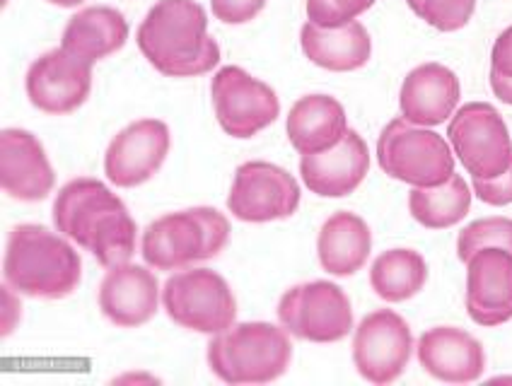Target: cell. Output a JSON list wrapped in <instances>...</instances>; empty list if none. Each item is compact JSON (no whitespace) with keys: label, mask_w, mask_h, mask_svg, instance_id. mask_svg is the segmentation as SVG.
<instances>
[{"label":"cell","mask_w":512,"mask_h":386,"mask_svg":"<svg viewBox=\"0 0 512 386\" xmlns=\"http://www.w3.org/2000/svg\"><path fill=\"white\" fill-rule=\"evenodd\" d=\"M128 42V22L119 10L107 5H90L75 13L63 29L61 46L71 54L97 63L124 49Z\"/></svg>","instance_id":"cb8c5ba5"},{"label":"cell","mask_w":512,"mask_h":386,"mask_svg":"<svg viewBox=\"0 0 512 386\" xmlns=\"http://www.w3.org/2000/svg\"><path fill=\"white\" fill-rule=\"evenodd\" d=\"M288 140L300 155H317L341 143L348 133L346 109L331 95H305L293 104L285 119Z\"/></svg>","instance_id":"44dd1931"},{"label":"cell","mask_w":512,"mask_h":386,"mask_svg":"<svg viewBox=\"0 0 512 386\" xmlns=\"http://www.w3.org/2000/svg\"><path fill=\"white\" fill-rule=\"evenodd\" d=\"M491 73L500 78H512V27L500 32L491 51Z\"/></svg>","instance_id":"1f68e13d"},{"label":"cell","mask_w":512,"mask_h":386,"mask_svg":"<svg viewBox=\"0 0 512 386\" xmlns=\"http://www.w3.org/2000/svg\"><path fill=\"white\" fill-rule=\"evenodd\" d=\"M476 10V0H423L421 20L438 32H457L467 27Z\"/></svg>","instance_id":"f1b7e54d"},{"label":"cell","mask_w":512,"mask_h":386,"mask_svg":"<svg viewBox=\"0 0 512 386\" xmlns=\"http://www.w3.org/2000/svg\"><path fill=\"white\" fill-rule=\"evenodd\" d=\"M467 314L486 329L512 319V251L484 247L467 261Z\"/></svg>","instance_id":"9a60e30c"},{"label":"cell","mask_w":512,"mask_h":386,"mask_svg":"<svg viewBox=\"0 0 512 386\" xmlns=\"http://www.w3.org/2000/svg\"><path fill=\"white\" fill-rule=\"evenodd\" d=\"M54 227L80 249L90 251L102 268H116L136 254L138 225L126 203L100 179L80 177L56 193Z\"/></svg>","instance_id":"6da1fadb"},{"label":"cell","mask_w":512,"mask_h":386,"mask_svg":"<svg viewBox=\"0 0 512 386\" xmlns=\"http://www.w3.org/2000/svg\"><path fill=\"white\" fill-rule=\"evenodd\" d=\"M141 54L167 78H196L220 63L208 17L196 0H157L136 32Z\"/></svg>","instance_id":"7a4b0ae2"},{"label":"cell","mask_w":512,"mask_h":386,"mask_svg":"<svg viewBox=\"0 0 512 386\" xmlns=\"http://www.w3.org/2000/svg\"><path fill=\"white\" fill-rule=\"evenodd\" d=\"M25 90L32 107L51 116L73 114L92 92V63L61 49L46 51L27 70Z\"/></svg>","instance_id":"4fadbf2b"},{"label":"cell","mask_w":512,"mask_h":386,"mask_svg":"<svg viewBox=\"0 0 512 386\" xmlns=\"http://www.w3.org/2000/svg\"><path fill=\"white\" fill-rule=\"evenodd\" d=\"M484 247H503L512 251V218H481L469 222L457 237V259L467 263Z\"/></svg>","instance_id":"4316f807"},{"label":"cell","mask_w":512,"mask_h":386,"mask_svg":"<svg viewBox=\"0 0 512 386\" xmlns=\"http://www.w3.org/2000/svg\"><path fill=\"white\" fill-rule=\"evenodd\" d=\"M3 276L20 295L63 300L80 285L83 261L68 237L44 225H17L5 249Z\"/></svg>","instance_id":"3957f363"},{"label":"cell","mask_w":512,"mask_h":386,"mask_svg":"<svg viewBox=\"0 0 512 386\" xmlns=\"http://www.w3.org/2000/svg\"><path fill=\"white\" fill-rule=\"evenodd\" d=\"M416 355L430 377L445 384H471L486 370L484 345L457 326H435L418 338Z\"/></svg>","instance_id":"d6986e66"},{"label":"cell","mask_w":512,"mask_h":386,"mask_svg":"<svg viewBox=\"0 0 512 386\" xmlns=\"http://www.w3.org/2000/svg\"><path fill=\"white\" fill-rule=\"evenodd\" d=\"M377 162L387 177L404 181L411 189H430L452 179L455 152L445 138L406 119L384 126L377 140Z\"/></svg>","instance_id":"8992f818"},{"label":"cell","mask_w":512,"mask_h":386,"mask_svg":"<svg viewBox=\"0 0 512 386\" xmlns=\"http://www.w3.org/2000/svg\"><path fill=\"white\" fill-rule=\"evenodd\" d=\"M370 225L351 210H339L324 220L317 235V259L322 271L334 278H351L370 259Z\"/></svg>","instance_id":"7402d4cb"},{"label":"cell","mask_w":512,"mask_h":386,"mask_svg":"<svg viewBox=\"0 0 512 386\" xmlns=\"http://www.w3.org/2000/svg\"><path fill=\"white\" fill-rule=\"evenodd\" d=\"M10 314H13L15 319H20V300H17L15 295H10V285L5 283L3 285V336H10V331H13V326H10Z\"/></svg>","instance_id":"d6a6232c"},{"label":"cell","mask_w":512,"mask_h":386,"mask_svg":"<svg viewBox=\"0 0 512 386\" xmlns=\"http://www.w3.org/2000/svg\"><path fill=\"white\" fill-rule=\"evenodd\" d=\"M230 242V220L211 206L174 210L143 232L141 256L155 271H184L211 261Z\"/></svg>","instance_id":"5b68a950"},{"label":"cell","mask_w":512,"mask_h":386,"mask_svg":"<svg viewBox=\"0 0 512 386\" xmlns=\"http://www.w3.org/2000/svg\"><path fill=\"white\" fill-rule=\"evenodd\" d=\"M474 191L459 174H452L450 181L430 189L409 191V213L411 218L426 230H447L455 227L469 215Z\"/></svg>","instance_id":"484cf974"},{"label":"cell","mask_w":512,"mask_h":386,"mask_svg":"<svg viewBox=\"0 0 512 386\" xmlns=\"http://www.w3.org/2000/svg\"><path fill=\"white\" fill-rule=\"evenodd\" d=\"M413 353L411 326L394 309H377L353 329V365L365 382L387 386L404 374Z\"/></svg>","instance_id":"8fae6325"},{"label":"cell","mask_w":512,"mask_h":386,"mask_svg":"<svg viewBox=\"0 0 512 386\" xmlns=\"http://www.w3.org/2000/svg\"><path fill=\"white\" fill-rule=\"evenodd\" d=\"M491 90L500 102L512 107V78H500V75L491 73Z\"/></svg>","instance_id":"836d02e7"},{"label":"cell","mask_w":512,"mask_h":386,"mask_svg":"<svg viewBox=\"0 0 512 386\" xmlns=\"http://www.w3.org/2000/svg\"><path fill=\"white\" fill-rule=\"evenodd\" d=\"M293 343L283 326L266 321L232 324L208 343V367L230 386L269 384L288 372Z\"/></svg>","instance_id":"277c9868"},{"label":"cell","mask_w":512,"mask_h":386,"mask_svg":"<svg viewBox=\"0 0 512 386\" xmlns=\"http://www.w3.org/2000/svg\"><path fill=\"white\" fill-rule=\"evenodd\" d=\"M406 5H409V8L413 10V13L421 15V5H423V0H406Z\"/></svg>","instance_id":"8d00e7d4"},{"label":"cell","mask_w":512,"mask_h":386,"mask_svg":"<svg viewBox=\"0 0 512 386\" xmlns=\"http://www.w3.org/2000/svg\"><path fill=\"white\" fill-rule=\"evenodd\" d=\"M447 143L471 179H496L512 162V138L500 111L488 102H469L452 114Z\"/></svg>","instance_id":"ba28073f"},{"label":"cell","mask_w":512,"mask_h":386,"mask_svg":"<svg viewBox=\"0 0 512 386\" xmlns=\"http://www.w3.org/2000/svg\"><path fill=\"white\" fill-rule=\"evenodd\" d=\"M211 99L218 126L230 138H254L281 116L276 92L240 66H225L213 75Z\"/></svg>","instance_id":"30bf717a"},{"label":"cell","mask_w":512,"mask_h":386,"mask_svg":"<svg viewBox=\"0 0 512 386\" xmlns=\"http://www.w3.org/2000/svg\"><path fill=\"white\" fill-rule=\"evenodd\" d=\"M266 3L269 0H211V10L223 25H247L266 8Z\"/></svg>","instance_id":"f546056e"},{"label":"cell","mask_w":512,"mask_h":386,"mask_svg":"<svg viewBox=\"0 0 512 386\" xmlns=\"http://www.w3.org/2000/svg\"><path fill=\"white\" fill-rule=\"evenodd\" d=\"M56 174L37 136L22 128L0 133V186L10 198L37 203L54 191Z\"/></svg>","instance_id":"e0dca14e"},{"label":"cell","mask_w":512,"mask_h":386,"mask_svg":"<svg viewBox=\"0 0 512 386\" xmlns=\"http://www.w3.org/2000/svg\"><path fill=\"white\" fill-rule=\"evenodd\" d=\"M459 97H462V87H459L455 70L442 63H423L413 68L401 85V119L423 128L440 126L452 119Z\"/></svg>","instance_id":"ffe728a7"},{"label":"cell","mask_w":512,"mask_h":386,"mask_svg":"<svg viewBox=\"0 0 512 386\" xmlns=\"http://www.w3.org/2000/svg\"><path fill=\"white\" fill-rule=\"evenodd\" d=\"M471 191H474L476 198H479L481 203H486V206H496V208L510 206L512 203V162H510V167L496 179H474Z\"/></svg>","instance_id":"4dcf8cb0"},{"label":"cell","mask_w":512,"mask_h":386,"mask_svg":"<svg viewBox=\"0 0 512 386\" xmlns=\"http://www.w3.org/2000/svg\"><path fill=\"white\" fill-rule=\"evenodd\" d=\"M375 0H307V22L324 29L351 25L360 15L368 13Z\"/></svg>","instance_id":"83f0119b"},{"label":"cell","mask_w":512,"mask_h":386,"mask_svg":"<svg viewBox=\"0 0 512 386\" xmlns=\"http://www.w3.org/2000/svg\"><path fill=\"white\" fill-rule=\"evenodd\" d=\"M116 382H155L153 377H150V374H126V377H119L116 379Z\"/></svg>","instance_id":"e575fe53"},{"label":"cell","mask_w":512,"mask_h":386,"mask_svg":"<svg viewBox=\"0 0 512 386\" xmlns=\"http://www.w3.org/2000/svg\"><path fill=\"white\" fill-rule=\"evenodd\" d=\"M162 307L174 324L194 333H223L237 319V300L228 280L211 268L174 271L162 288Z\"/></svg>","instance_id":"52a82bcc"},{"label":"cell","mask_w":512,"mask_h":386,"mask_svg":"<svg viewBox=\"0 0 512 386\" xmlns=\"http://www.w3.org/2000/svg\"><path fill=\"white\" fill-rule=\"evenodd\" d=\"M148 268L128 261L109 268L102 278L97 302L109 324L119 329H138L155 317L162 302V290L155 273Z\"/></svg>","instance_id":"2e32d148"},{"label":"cell","mask_w":512,"mask_h":386,"mask_svg":"<svg viewBox=\"0 0 512 386\" xmlns=\"http://www.w3.org/2000/svg\"><path fill=\"white\" fill-rule=\"evenodd\" d=\"M278 321L300 341L339 343L353 331V307L336 283L312 280L285 292L278 302Z\"/></svg>","instance_id":"9c48e42d"},{"label":"cell","mask_w":512,"mask_h":386,"mask_svg":"<svg viewBox=\"0 0 512 386\" xmlns=\"http://www.w3.org/2000/svg\"><path fill=\"white\" fill-rule=\"evenodd\" d=\"M170 126L160 119L133 121L104 152V174L119 189H136L160 172L170 155Z\"/></svg>","instance_id":"5bb4252c"},{"label":"cell","mask_w":512,"mask_h":386,"mask_svg":"<svg viewBox=\"0 0 512 386\" xmlns=\"http://www.w3.org/2000/svg\"><path fill=\"white\" fill-rule=\"evenodd\" d=\"M300 184L288 169L273 162L252 160L235 169L228 210L237 220L261 225V222L285 220L298 213Z\"/></svg>","instance_id":"7c38bea8"},{"label":"cell","mask_w":512,"mask_h":386,"mask_svg":"<svg viewBox=\"0 0 512 386\" xmlns=\"http://www.w3.org/2000/svg\"><path fill=\"white\" fill-rule=\"evenodd\" d=\"M428 263L413 249L382 251L370 266V285L380 300L397 304L426 288Z\"/></svg>","instance_id":"d4e9b609"},{"label":"cell","mask_w":512,"mask_h":386,"mask_svg":"<svg viewBox=\"0 0 512 386\" xmlns=\"http://www.w3.org/2000/svg\"><path fill=\"white\" fill-rule=\"evenodd\" d=\"M51 5H58V8H75V5H83L85 0H49Z\"/></svg>","instance_id":"d590c367"},{"label":"cell","mask_w":512,"mask_h":386,"mask_svg":"<svg viewBox=\"0 0 512 386\" xmlns=\"http://www.w3.org/2000/svg\"><path fill=\"white\" fill-rule=\"evenodd\" d=\"M300 46L307 61L331 73H353L372 56L370 34L360 22L324 29L305 22L300 29Z\"/></svg>","instance_id":"603a6c76"},{"label":"cell","mask_w":512,"mask_h":386,"mask_svg":"<svg viewBox=\"0 0 512 386\" xmlns=\"http://www.w3.org/2000/svg\"><path fill=\"white\" fill-rule=\"evenodd\" d=\"M368 172L370 148L365 138L351 128L336 148L300 157L302 184L322 198L351 196Z\"/></svg>","instance_id":"ac0fdd59"}]
</instances>
